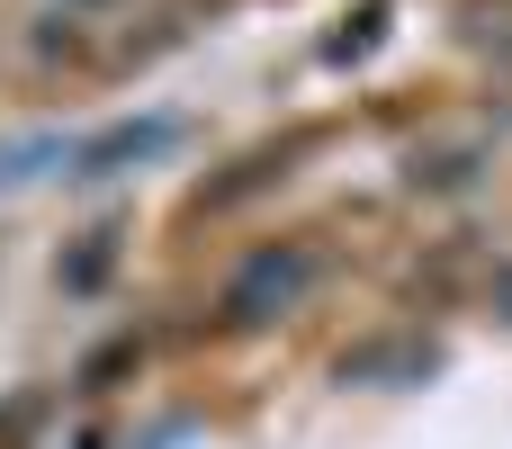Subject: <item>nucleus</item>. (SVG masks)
I'll return each mask as SVG.
<instances>
[{
    "label": "nucleus",
    "instance_id": "obj_1",
    "mask_svg": "<svg viewBox=\"0 0 512 449\" xmlns=\"http://www.w3.org/2000/svg\"><path fill=\"white\" fill-rule=\"evenodd\" d=\"M306 279H315V261H306L297 243H270V252H252V261L225 279L216 315H225L234 333H252V324H270V315H288V306L306 297Z\"/></svg>",
    "mask_w": 512,
    "mask_h": 449
},
{
    "label": "nucleus",
    "instance_id": "obj_3",
    "mask_svg": "<svg viewBox=\"0 0 512 449\" xmlns=\"http://www.w3.org/2000/svg\"><path fill=\"white\" fill-rule=\"evenodd\" d=\"M495 315H512V270H504V279H495Z\"/></svg>",
    "mask_w": 512,
    "mask_h": 449
},
{
    "label": "nucleus",
    "instance_id": "obj_2",
    "mask_svg": "<svg viewBox=\"0 0 512 449\" xmlns=\"http://www.w3.org/2000/svg\"><path fill=\"white\" fill-rule=\"evenodd\" d=\"M108 261H117V234H90V243L63 261V288H72V297H81V288H99V279H108Z\"/></svg>",
    "mask_w": 512,
    "mask_h": 449
}]
</instances>
